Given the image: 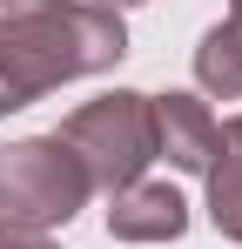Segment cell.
Wrapping results in <instances>:
<instances>
[{
  "label": "cell",
  "instance_id": "6da1fadb",
  "mask_svg": "<svg viewBox=\"0 0 242 249\" xmlns=\"http://www.w3.org/2000/svg\"><path fill=\"white\" fill-rule=\"evenodd\" d=\"M121 54L128 27L94 0H0V115L40 101L61 81L115 68Z\"/></svg>",
  "mask_w": 242,
  "mask_h": 249
},
{
  "label": "cell",
  "instance_id": "7a4b0ae2",
  "mask_svg": "<svg viewBox=\"0 0 242 249\" xmlns=\"http://www.w3.org/2000/svg\"><path fill=\"white\" fill-rule=\"evenodd\" d=\"M61 148L81 162L87 189H108L115 196L128 182H141L148 162H155V108H148V94L115 88V94L74 108L61 122Z\"/></svg>",
  "mask_w": 242,
  "mask_h": 249
},
{
  "label": "cell",
  "instance_id": "3957f363",
  "mask_svg": "<svg viewBox=\"0 0 242 249\" xmlns=\"http://www.w3.org/2000/svg\"><path fill=\"white\" fill-rule=\"evenodd\" d=\"M87 202V175L61 148V135H27V142H0V215L20 229H54L74 222Z\"/></svg>",
  "mask_w": 242,
  "mask_h": 249
},
{
  "label": "cell",
  "instance_id": "277c9868",
  "mask_svg": "<svg viewBox=\"0 0 242 249\" xmlns=\"http://www.w3.org/2000/svg\"><path fill=\"white\" fill-rule=\"evenodd\" d=\"M189 229V202H182V189H168V182H128L108 196V236L121 243H175Z\"/></svg>",
  "mask_w": 242,
  "mask_h": 249
},
{
  "label": "cell",
  "instance_id": "5b68a950",
  "mask_svg": "<svg viewBox=\"0 0 242 249\" xmlns=\"http://www.w3.org/2000/svg\"><path fill=\"white\" fill-rule=\"evenodd\" d=\"M148 108H155V155H168L182 175H202L208 155H215V135H222L208 101H195V94H148Z\"/></svg>",
  "mask_w": 242,
  "mask_h": 249
},
{
  "label": "cell",
  "instance_id": "8992f818",
  "mask_svg": "<svg viewBox=\"0 0 242 249\" xmlns=\"http://www.w3.org/2000/svg\"><path fill=\"white\" fill-rule=\"evenodd\" d=\"M202 182H208V222H215L229 243H242V115H236V122H222Z\"/></svg>",
  "mask_w": 242,
  "mask_h": 249
},
{
  "label": "cell",
  "instance_id": "52a82bcc",
  "mask_svg": "<svg viewBox=\"0 0 242 249\" xmlns=\"http://www.w3.org/2000/svg\"><path fill=\"white\" fill-rule=\"evenodd\" d=\"M195 81H202V94L242 101V0H229V20L202 34V47H195Z\"/></svg>",
  "mask_w": 242,
  "mask_h": 249
},
{
  "label": "cell",
  "instance_id": "ba28073f",
  "mask_svg": "<svg viewBox=\"0 0 242 249\" xmlns=\"http://www.w3.org/2000/svg\"><path fill=\"white\" fill-rule=\"evenodd\" d=\"M0 249H47V236H40V229H20V222L0 215Z\"/></svg>",
  "mask_w": 242,
  "mask_h": 249
},
{
  "label": "cell",
  "instance_id": "9c48e42d",
  "mask_svg": "<svg viewBox=\"0 0 242 249\" xmlns=\"http://www.w3.org/2000/svg\"><path fill=\"white\" fill-rule=\"evenodd\" d=\"M94 7H108V14H121V7H141V0H94Z\"/></svg>",
  "mask_w": 242,
  "mask_h": 249
}]
</instances>
